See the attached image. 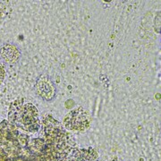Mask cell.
I'll return each mask as SVG.
<instances>
[{"mask_svg":"<svg viewBox=\"0 0 161 161\" xmlns=\"http://www.w3.org/2000/svg\"><path fill=\"white\" fill-rule=\"evenodd\" d=\"M8 117L14 125L29 132H37L40 127L38 110L31 103L12 105Z\"/></svg>","mask_w":161,"mask_h":161,"instance_id":"obj_1","label":"cell"},{"mask_svg":"<svg viewBox=\"0 0 161 161\" xmlns=\"http://www.w3.org/2000/svg\"><path fill=\"white\" fill-rule=\"evenodd\" d=\"M92 123V118L86 110L78 108L70 111L64 119V125L70 131L81 132L86 130Z\"/></svg>","mask_w":161,"mask_h":161,"instance_id":"obj_2","label":"cell"},{"mask_svg":"<svg viewBox=\"0 0 161 161\" xmlns=\"http://www.w3.org/2000/svg\"><path fill=\"white\" fill-rule=\"evenodd\" d=\"M35 90L40 98L46 101L53 100L57 95V88L47 75H40L35 83Z\"/></svg>","mask_w":161,"mask_h":161,"instance_id":"obj_3","label":"cell"},{"mask_svg":"<svg viewBox=\"0 0 161 161\" xmlns=\"http://www.w3.org/2000/svg\"><path fill=\"white\" fill-rule=\"evenodd\" d=\"M1 57L4 60H6L8 63H14L20 58V50L17 48V47L12 44H6L2 47L0 50Z\"/></svg>","mask_w":161,"mask_h":161,"instance_id":"obj_4","label":"cell"},{"mask_svg":"<svg viewBox=\"0 0 161 161\" xmlns=\"http://www.w3.org/2000/svg\"><path fill=\"white\" fill-rule=\"evenodd\" d=\"M12 12L13 8L9 1H0V25L10 18Z\"/></svg>","mask_w":161,"mask_h":161,"instance_id":"obj_5","label":"cell"},{"mask_svg":"<svg viewBox=\"0 0 161 161\" xmlns=\"http://www.w3.org/2000/svg\"><path fill=\"white\" fill-rule=\"evenodd\" d=\"M115 161H119V160H115Z\"/></svg>","mask_w":161,"mask_h":161,"instance_id":"obj_6","label":"cell"}]
</instances>
